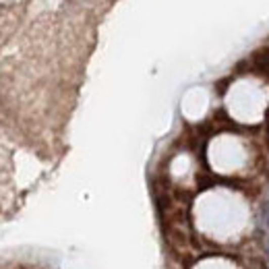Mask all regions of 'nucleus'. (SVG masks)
I'll return each instance as SVG.
<instances>
[{
    "label": "nucleus",
    "instance_id": "7ed1b4c3",
    "mask_svg": "<svg viewBox=\"0 0 269 269\" xmlns=\"http://www.w3.org/2000/svg\"><path fill=\"white\" fill-rule=\"evenodd\" d=\"M223 110L240 126H257L269 114V83L257 75L236 77L223 94Z\"/></svg>",
    "mask_w": 269,
    "mask_h": 269
},
{
    "label": "nucleus",
    "instance_id": "f257e3e1",
    "mask_svg": "<svg viewBox=\"0 0 269 269\" xmlns=\"http://www.w3.org/2000/svg\"><path fill=\"white\" fill-rule=\"evenodd\" d=\"M191 223L203 240L217 246H234L253 232L255 211L242 191L215 185L195 197Z\"/></svg>",
    "mask_w": 269,
    "mask_h": 269
},
{
    "label": "nucleus",
    "instance_id": "f03ea898",
    "mask_svg": "<svg viewBox=\"0 0 269 269\" xmlns=\"http://www.w3.org/2000/svg\"><path fill=\"white\" fill-rule=\"evenodd\" d=\"M253 143L236 130H219L205 145V162L215 176L244 178L255 166Z\"/></svg>",
    "mask_w": 269,
    "mask_h": 269
},
{
    "label": "nucleus",
    "instance_id": "20e7f679",
    "mask_svg": "<svg viewBox=\"0 0 269 269\" xmlns=\"http://www.w3.org/2000/svg\"><path fill=\"white\" fill-rule=\"evenodd\" d=\"M191 269H244V267L228 255H207L195 261Z\"/></svg>",
    "mask_w": 269,
    "mask_h": 269
}]
</instances>
